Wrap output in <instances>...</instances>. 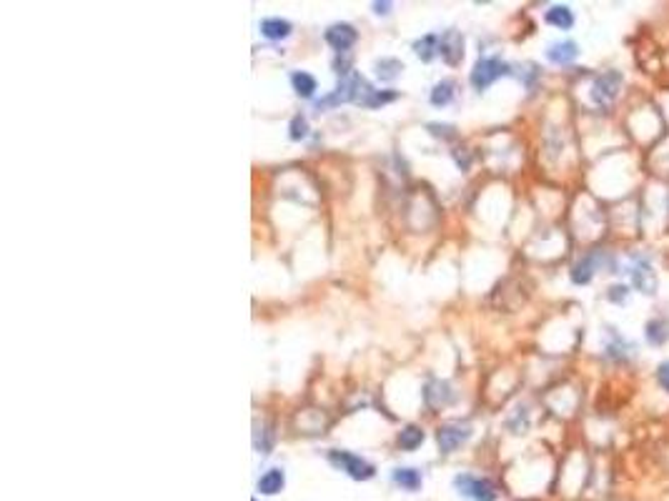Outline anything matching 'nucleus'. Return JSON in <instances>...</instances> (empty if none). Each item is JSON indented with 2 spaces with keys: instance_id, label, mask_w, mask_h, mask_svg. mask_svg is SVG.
Wrapping results in <instances>:
<instances>
[{
  "instance_id": "f257e3e1",
  "label": "nucleus",
  "mask_w": 669,
  "mask_h": 501,
  "mask_svg": "<svg viewBox=\"0 0 669 501\" xmlns=\"http://www.w3.org/2000/svg\"><path fill=\"white\" fill-rule=\"evenodd\" d=\"M369 93H372V88L366 86V80L361 78L358 73H351V75L341 78V83H339V88H336L334 93L326 95V98H321L316 106H319V108H328V106H339V103H349V101L361 103Z\"/></svg>"
},
{
  "instance_id": "f03ea898",
  "label": "nucleus",
  "mask_w": 669,
  "mask_h": 501,
  "mask_svg": "<svg viewBox=\"0 0 669 501\" xmlns=\"http://www.w3.org/2000/svg\"><path fill=\"white\" fill-rule=\"evenodd\" d=\"M507 73H509V66L502 58H479L476 66H474L472 75H469V80H472V86L476 90H487L496 78H502Z\"/></svg>"
},
{
  "instance_id": "7ed1b4c3",
  "label": "nucleus",
  "mask_w": 669,
  "mask_h": 501,
  "mask_svg": "<svg viewBox=\"0 0 669 501\" xmlns=\"http://www.w3.org/2000/svg\"><path fill=\"white\" fill-rule=\"evenodd\" d=\"M328 461H331L334 466H339L341 472H346L351 479H356V481L372 479L374 474H376V469H374L369 461H364L361 456H354V454H349V451H331V454H328Z\"/></svg>"
},
{
  "instance_id": "20e7f679",
  "label": "nucleus",
  "mask_w": 669,
  "mask_h": 501,
  "mask_svg": "<svg viewBox=\"0 0 669 501\" xmlns=\"http://www.w3.org/2000/svg\"><path fill=\"white\" fill-rule=\"evenodd\" d=\"M454 487L474 501H496V487L489 479H479L472 474H459L454 479Z\"/></svg>"
},
{
  "instance_id": "39448f33",
  "label": "nucleus",
  "mask_w": 669,
  "mask_h": 501,
  "mask_svg": "<svg viewBox=\"0 0 669 501\" xmlns=\"http://www.w3.org/2000/svg\"><path fill=\"white\" fill-rule=\"evenodd\" d=\"M622 83H624V75H622L619 71L602 73V75L594 80V86H592V101H594L596 106H609V103L619 95V90H622Z\"/></svg>"
},
{
  "instance_id": "423d86ee",
  "label": "nucleus",
  "mask_w": 669,
  "mask_h": 501,
  "mask_svg": "<svg viewBox=\"0 0 669 501\" xmlns=\"http://www.w3.org/2000/svg\"><path fill=\"white\" fill-rule=\"evenodd\" d=\"M469 436H472V426H469V424H459V421L444 424L437 434L439 449L444 451V454H451V451H457Z\"/></svg>"
},
{
  "instance_id": "0eeeda50",
  "label": "nucleus",
  "mask_w": 669,
  "mask_h": 501,
  "mask_svg": "<svg viewBox=\"0 0 669 501\" xmlns=\"http://www.w3.org/2000/svg\"><path fill=\"white\" fill-rule=\"evenodd\" d=\"M324 38H326V43L331 45L336 53H346L351 45L358 40V33L351 23H334V25H328L326 28Z\"/></svg>"
},
{
  "instance_id": "6e6552de",
  "label": "nucleus",
  "mask_w": 669,
  "mask_h": 501,
  "mask_svg": "<svg viewBox=\"0 0 669 501\" xmlns=\"http://www.w3.org/2000/svg\"><path fill=\"white\" fill-rule=\"evenodd\" d=\"M439 56L446 60V66H459L464 58V36L459 30H446L439 38Z\"/></svg>"
},
{
  "instance_id": "1a4fd4ad",
  "label": "nucleus",
  "mask_w": 669,
  "mask_h": 501,
  "mask_svg": "<svg viewBox=\"0 0 669 501\" xmlns=\"http://www.w3.org/2000/svg\"><path fill=\"white\" fill-rule=\"evenodd\" d=\"M632 284L637 286V291H642V293H649V296H655L657 293V273L655 269L649 266L647 261H640L632 266Z\"/></svg>"
},
{
  "instance_id": "9d476101",
  "label": "nucleus",
  "mask_w": 669,
  "mask_h": 501,
  "mask_svg": "<svg viewBox=\"0 0 669 501\" xmlns=\"http://www.w3.org/2000/svg\"><path fill=\"white\" fill-rule=\"evenodd\" d=\"M576 56H579V45L574 40H561L546 48V60L554 66H569L576 60Z\"/></svg>"
},
{
  "instance_id": "9b49d317",
  "label": "nucleus",
  "mask_w": 669,
  "mask_h": 501,
  "mask_svg": "<svg viewBox=\"0 0 669 501\" xmlns=\"http://www.w3.org/2000/svg\"><path fill=\"white\" fill-rule=\"evenodd\" d=\"M599 261H604L602 254H589V256H584V258H579V261L574 263V269H572V281L579 286L589 284L592 278H594L596 263Z\"/></svg>"
},
{
  "instance_id": "f8f14e48",
  "label": "nucleus",
  "mask_w": 669,
  "mask_h": 501,
  "mask_svg": "<svg viewBox=\"0 0 669 501\" xmlns=\"http://www.w3.org/2000/svg\"><path fill=\"white\" fill-rule=\"evenodd\" d=\"M424 399H426V404L434 408L444 406V404H449L451 399H454V393H451V386L446 384V381H431V384H426V389H424Z\"/></svg>"
},
{
  "instance_id": "ddd939ff",
  "label": "nucleus",
  "mask_w": 669,
  "mask_h": 501,
  "mask_svg": "<svg viewBox=\"0 0 669 501\" xmlns=\"http://www.w3.org/2000/svg\"><path fill=\"white\" fill-rule=\"evenodd\" d=\"M293 25L289 21H281V18H266L261 21V33L271 40H284V38L291 36Z\"/></svg>"
},
{
  "instance_id": "4468645a",
  "label": "nucleus",
  "mask_w": 669,
  "mask_h": 501,
  "mask_svg": "<svg viewBox=\"0 0 669 501\" xmlns=\"http://www.w3.org/2000/svg\"><path fill=\"white\" fill-rule=\"evenodd\" d=\"M644 336L652 346H662L669 341V321L667 319H652L644 326Z\"/></svg>"
},
{
  "instance_id": "2eb2a0df",
  "label": "nucleus",
  "mask_w": 669,
  "mask_h": 501,
  "mask_svg": "<svg viewBox=\"0 0 669 501\" xmlns=\"http://www.w3.org/2000/svg\"><path fill=\"white\" fill-rule=\"evenodd\" d=\"M544 21L549 23V25H554V28L569 30L572 25H574V15H572V10H569L567 5H552L544 13Z\"/></svg>"
},
{
  "instance_id": "dca6fc26",
  "label": "nucleus",
  "mask_w": 669,
  "mask_h": 501,
  "mask_svg": "<svg viewBox=\"0 0 669 501\" xmlns=\"http://www.w3.org/2000/svg\"><path fill=\"white\" fill-rule=\"evenodd\" d=\"M284 481L286 479H284V472H281V469H269V472L258 479V491L266 496H273L284 489Z\"/></svg>"
},
{
  "instance_id": "f3484780",
  "label": "nucleus",
  "mask_w": 669,
  "mask_h": 501,
  "mask_svg": "<svg viewBox=\"0 0 669 501\" xmlns=\"http://www.w3.org/2000/svg\"><path fill=\"white\" fill-rule=\"evenodd\" d=\"M254 446L258 454H271V449H273V431H271L269 424H258L256 421L254 426Z\"/></svg>"
},
{
  "instance_id": "a211bd4d",
  "label": "nucleus",
  "mask_w": 669,
  "mask_h": 501,
  "mask_svg": "<svg viewBox=\"0 0 669 501\" xmlns=\"http://www.w3.org/2000/svg\"><path fill=\"white\" fill-rule=\"evenodd\" d=\"M291 86L301 98H311V95L316 93V78H313L311 73H304V71L293 73Z\"/></svg>"
},
{
  "instance_id": "6ab92c4d",
  "label": "nucleus",
  "mask_w": 669,
  "mask_h": 501,
  "mask_svg": "<svg viewBox=\"0 0 669 501\" xmlns=\"http://www.w3.org/2000/svg\"><path fill=\"white\" fill-rule=\"evenodd\" d=\"M414 53L424 60V63L434 60V56L439 53V36H424V38H419V40L414 43Z\"/></svg>"
},
{
  "instance_id": "aec40b11",
  "label": "nucleus",
  "mask_w": 669,
  "mask_h": 501,
  "mask_svg": "<svg viewBox=\"0 0 669 501\" xmlns=\"http://www.w3.org/2000/svg\"><path fill=\"white\" fill-rule=\"evenodd\" d=\"M393 481L401 489H406V491H416V489L422 487V474L416 472V469H396L393 472Z\"/></svg>"
},
{
  "instance_id": "412c9836",
  "label": "nucleus",
  "mask_w": 669,
  "mask_h": 501,
  "mask_svg": "<svg viewBox=\"0 0 669 501\" xmlns=\"http://www.w3.org/2000/svg\"><path fill=\"white\" fill-rule=\"evenodd\" d=\"M454 88H457L454 86V80H441V83H437L429 95L431 106H446V103L454 98Z\"/></svg>"
},
{
  "instance_id": "4be33fe9",
  "label": "nucleus",
  "mask_w": 669,
  "mask_h": 501,
  "mask_svg": "<svg viewBox=\"0 0 669 501\" xmlns=\"http://www.w3.org/2000/svg\"><path fill=\"white\" fill-rule=\"evenodd\" d=\"M424 443V431L419 429V426H406V429L401 431L399 434V446L401 449H406V451H414L416 446H422Z\"/></svg>"
},
{
  "instance_id": "5701e85b",
  "label": "nucleus",
  "mask_w": 669,
  "mask_h": 501,
  "mask_svg": "<svg viewBox=\"0 0 669 501\" xmlns=\"http://www.w3.org/2000/svg\"><path fill=\"white\" fill-rule=\"evenodd\" d=\"M399 71H404V66H401V60H396V58H381L376 63V75L381 80H393L396 75H399Z\"/></svg>"
},
{
  "instance_id": "b1692460",
  "label": "nucleus",
  "mask_w": 669,
  "mask_h": 501,
  "mask_svg": "<svg viewBox=\"0 0 669 501\" xmlns=\"http://www.w3.org/2000/svg\"><path fill=\"white\" fill-rule=\"evenodd\" d=\"M396 95L399 93H393V90H372V93L361 101V106H366V108H378V106H386V103L396 101Z\"/></svg>"
},
{
  "instance_id": "393cba45",
  "label": "nucleus",
  "mask_w": 669,
  "mask_h": 501,
  "mask_svg": "<svg viewBox=\"0 0 669 501\" xmlns=\"http://www.w3.org/2000/svg\"><path fill=\"white\" fill-rule=\"evenodd\" d=\"M289 136H291V140H301V138H306V133H308V123H306V118L304 116H296L291 121V125H289Z\"/></svg>"
},
{
  "instance_id": "a878e982",
  "label": "nucleus",
  "mask_w": 669,
  "mask_h": 501,
  "mask_svg": "<svg viewBox=\"0 0 669 501\" xmlns=\"http://www.w3.org/2000/svg\"><path fill=\"white\" fill-rule=\"evenodd\" d=\"M434 136H439V138H454V125H446V123H429L426 125Z\"/></svg>"
},
{
  "instance_id": "bb28decb",
  "label": "nucleus",
  "mask_w": 669,
  "mask_h": 501,
  "mask_svg": "<svg viewBox=\"0 0 669 501\" xmlns=\"http://www.w3.org/2000/svg\"><path fill=\"white\" fill-rule=\"evenodd\" d=\"M657 381H659V386H662L664 391H669V361L659 363V369H657Z\"/></svg>"
},
{
  "instance_id": "cd10ccee",
  "label": "nucleus",
  "mask_w": 669,
  "mask_h": 501,
  "mask_svg": "<svg viewBox=\"0 0 669 501\" xmlns=\"http://www.w3.org/2000/svg\"><path fill=\"white\" fill-rule=\"evenodd\" d=\"M627 291H629L627 286H614V289L609 291V301H617V304H619V301L627 296Z\"/></svg>"
},
{
  "instance_id": "c85d7f7f",
  "label": "nucleus",
  "mask_w": 669,
  "mask_h": 501,
  "mask_svg": "<svg viewBox=\"0 0 669 501\" xmlns=\"http://www.w3.org/2000/svg\"><path fill=\"white\" fill-rule=\"evenodd\" d=\"M389 8H391V3H374V10H376L378 15H386L389 13Z\"/></svg>"
},
{
  "instance_id": "c756f323",
  "label": "nucleus",
  "mask_w": 669,
  "mask_h": 501,
  "mask_svg": "<svg viewBox=\"0 0 669 501\" xmlns=\"http://www.w3.org/2000/svg\"><path fill=\"white\" fill-rule=\"evenodd\" d=\"M254 501H258V499H254Z\"/></svg>"
}]
</instances>
